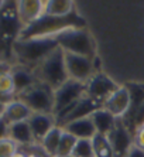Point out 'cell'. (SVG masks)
<instances>
[{"label": "cell", "instance_id": "obj_1", "mask_svg": "<svg viewBox=\"0 0 144 157\" xmlns=\"http://www.w3.org/2000/svg\"><path fill=\"white\" fill-rule=\"evenodd\" d=\"M74 27H86V23L78 13H72L64 17L44 14L34 23L25 26L18 36V40H31V38H50L62 33L66 29Z\"/></svg>", "mask_w": 144, "mask_h": 157}, {"label": "cell", "instance_id": "obj_2", "mask_svg": "<svg viewBox=\"0 0 144 157\" xmlns=\"http://www.w3.org/2000/svg\"><path fill=\"white\" fill-rule=\"evenodd\" d=\"M59 47L55 37L50 38H31V40H17L13 45L11 54L17 59L18 65L34 70L45 57Z\"/></svg>", "mask_w": 144, "mask_h": 157}, {"label": "cell", "instance_id": "obj_3", "mask_svg": "<svg viewBox=\"0 0 144 157\" xmlns=\"http://www.w3.org/2000/svg\"><path fill=\"white\" fill-rule=\"evenodd\" d=\"M32 71L38 82L48 85L54 91L69 79L65 67L64 51L59 47L54 50L48 57H45Z\"/></svg>", "mask_w": 144, "mask_h": 157}, {"label": "cell", "instance_id": "obj_4", "mask_svg": "<svg viewBox=\"0 0 144 157\" xmlns=\"http://www.w3.org/2000/svg\"><path fill=\"white\" fill-rule=\"evenodd\" d=\"M55 40L59 48L66 52L89 57L92 59H95L96 57V44L86 27L66 29L58 36H55Z\"/></svg>", "mask_w": 144, "mask_h": 157}, {"label": "cell", "instance_id": "obj_5", "mask_svg": "<svg viewBox=\"0 0 144 157\" xmlns=\"http://www.w3.org/2000/svg\"><path fill=\"white\" fill-rule=\"evenodd\" d=\"M23 30V24L17 14V2H6L0 10V47L11 52L14 43Z\"/></svg>", "mask_w": 144, "mask_h": 157}, {"label": "cell", "instance_id": "obj_6", "mask_svg": "<svg viewBox=\"0 0 144 157\" xmlns=\"http://www.w3.org/2000/svg\"><path fill=\"white\" fill-rule=\"evenodd\" d=\"M16 98L24 102L32 113H52L54 110V89L41 82H36Z\"/></svg>", "mask_w": 144, "mask_h": 157}, {"label": "cell", "instance_id": "obj_7", "mask_svg": "<svg viewBox=\"0 0 144 157\" xmlns=\"http://www.w3.org/2000/svg\"><path fill=\"white\" fill-rule=\"evenodd\" d=\"M86 92V85L74 79H68L65 84L54 91V110L52 115L57 116L62 110L75 105Z\"/></svg>", "mask_w": 144, "mask_h": 157}, {"label": "cell", "instance_id": "obj_8", "mask_svg": "<svg viewBox=\"0 0 144 157\" xmlns=\"http://www.w3.org/2000/svg\"><path fill=\"white\" fill-rule=\"evenodd\" d=\"M64 58H65V67H66V72H68L69 79L86 84L88 81L93 77L95 65L92 58L74 54V52H66V51H64Z\"/></svg>", "mask_w": 144, "mask_h": 157}, {"label": "cell", "instance_id": "obj_9", "mask_svg": "<svg viewBox=\"0 0 144 157\" xmlns=\"http://www.w3.org/2000/svg\"><path fill=\"white\" fill-rule=\"evenodd\" d=\"M85 85H86V92L85 94L90 98L100 101L102 103L120 86L109 75H106L103 72H95L93 77L90 78Z\"/></svg>", "mask_w": 144, "mask_h": 157}, {"label": "cell", "instance_id": "obj_10", "mask_svg": "<svg viewBox=\"0 0 144 157\" xmlns=\"http://www.w3.org/2000/svg\"><path fill=\"white\" fill-rule=\"evenodd\" d=\"M108 140L112 144L113 150L117 157H124L130 147L134 144V137L133 135L127 130V128L122 123V121H117L115 129L108 135Z\"/></svg>", "mask_w": 144, "mask_h": 157}, {"label": "cell", "instance_id": "obj_11", "mask_svg": "<svg viewBox=\"0 0 144 157\" xmlns=\"http://www.w3.org/2000/svg\"><path fill=\"white\" fill-rule=\"evenodd\" d=\"M103 108L117 119L124 116L130 108V92L126 85H120L103 102Z\"/></svg>", "mask_w": 144, "mask_h": 157}, {"label": "cell", "instance_id": "obj_12", "mask_svg": "<svg viewBox=\"0 0 144 157\" xmlns=\"http://www.w3.org/2000/svg\"><path fill=\"white\" fill-rule=\"evenodd\" d=\"M17 14L23 29L45 14V2L41 0H23L17 2Z\"/></svg>", "mask_w": 144, "mask_h": 157}, {"label": "cell", "instance_id": "obj_13", "mask_svg": "<svg viewBox=\"0 0 144 157\" xmlns=\"http://www.w3.org/2000/svg\"><path fill=\"white\" fill-rule=\"evenodd\" d=\"M28 123L37 144H40L44 137L57 126V121L52 113H32Z\"/></svg>", "mask_w": 144, "mask_h": 157}, {"label": "cell", "instance_id": "obj_14", "mask_svg": "<svg viewBox=\"0 0 144 157\" xmlns=\"http://www.w3.org/2000/svg\"><path fill=\"white\" fill-rule=\"evenodd\" d=\"M32 115V110L30 109L28 106L25 105L24 102H21L20 99H13L10 103L6 105L3 113V119L7 122V124L13 123H18V122H25L28 121Z\"/></svg>", "mask_w": 144, "mask_h": 157}, {"label": "cell", "instance_id": "obj_15", "mask_svg": "<svg viewBox=\"0 0 144 157\" xmlns=\"http://www.w3.org/2000/svg\"><path fill=\"white\" fill-rule=\"evenodd\" d=\"M62 129L66 130L68 133H71V135H74L78 140H81V139L92 140L97 135L96 128H95V124L90 117H83V119L74 121L71 123L65 124Z\"/></svg>", "mask_w": 144, "mask_h": 157}, {"label": "cell", "instance_id": "obj_16", "mask_svg": "<svg viewBox=\"0 0 144 157\" xmlns=\"http://www.w3.org/2000/svg\"><path fill=\"white\" fill-rule=\"evenodd\" d=\"M9 137L11 140H14L18 146H32L37 144L36 139L32 136L31 128H30L28 121L25 122H18V123H13L9 126Z\"/></svg>", "mask_w": 144, "mask_h": 157}, {"label": "cell", "instance_id": "obj_17", "mask_svg": "<svg viewBox=\"0 0 144 157\" xmlns=\"http://www.w3.org/2000/svg\"><path fill=\"white\" fill-rule=\"evenodd\" d=\"M11 77H13V82H14L16 96L25 89H28L30 86H32L36 82H38L36 75H34V71L23 65H17L14 68H11Z\"/></svg>", "mask_w": 144, "mask_h": 157}, {"label": "cell", "instance_id": "obj_18", "mask_svg": "<svg viewBox=\"0 0 144 157\" xmlns=\"http://www.w3.org/2000/svg\"><path fill=\"white\" fill-rule=\"evenodd\" d=\"M92 122H93L95 128H96V132L99 135H104L108 136L110 132L115 129L116 123H117V117H115L110 112L104 109V108H100V109H97L92 116H90Z\"/></svg>", "mask_w": 144, "mask_h": 157}, {"label": "cell", "instance_id": "obj_19", "mask_svg": "<svg viewBox=\"0 0 144 157\" xmlns=\"http://www.w3.org/2000/svg\"><path fill=\"white\" fill-rule=\"evenodd\" d=\"M75 11L74 2L71 0H48L45 2V14L54 17H64Z\"/></svg>", "mask_w": 144, "mask_h": 157}, {"label": "cell", "instance_id": "obj_20", "mask_svg": "<svg viewBox=\"0 0 144 157\" xmlns=\"http://www.w3.org/2000/svg\"><path fill=\"white\" fill-rule=\"evenodd\" d=\"M62 133H64V129L59 128V126H55V128L52 129L45 137H44L43 142L40 143V146L43 147V150L50 157H57L58 147H59V142H61Z\"/></svg>", "mask_w": 144, "mask_h": 157}, {"label": "cell", "instance_id": "obj_21", "mask_svg": "<svg viewBox=\"0 0 144 157\" xmlns=\"http://www.w3.org/2000/svg\"><path fill=\"white\" fill-rule=\"evenodd\" d=\"M92 143H93V150H95V156L96 157H117L112 144L109 143L108 136L97 133L93 139H92Z\"/></svg>", "mask_w": 144, "mask_h": 157}, {"label": "cell", "instance_id": "obj_22", "mask_svg": "<svg viewBox=\"0 0 144 157\" xmlns=\"http://www.w3.org/2000/svg\"><path fill=\"white\" fill-rule=\"evenodd\" d=\"M76 143H78V139H76L74 135L68 133L66 130H64L61 137V142H59V147H58V153L57 157H68L72 156V151L75 149Z\"/></svg>", "mask_w": 144, "mask_h": 157}, {"label": "cell", "instance_id": "obj_23", "mask_svg": "<svg viewBox=\"0 0 144 157\" xmlns=\"http://www.w3.org/2000/svg\"><path fill=\"white\" fill-rule=\"evenodd\" d=\"M0 95L9 96V98H16L14 82L11 77V71L0 74Z\"/></svg>", "mask_w": 144, "mask_h": 157}, {"label": "cell", "instance_id": "obj_24", "mask_svg": "<svg viewBox=\"0 0 144 157\" xmlns=\"http://www.w3.org/2000/svg\"><path fill=\"white\" fill-rule=\"evenodd\" d=\"M74 157H96L93 150V143L89 139H81L78 140L75 149L72 151Z\"/></svg>", "mask_w": 144, "mask_h": 157}, {"label": "cell", "instance_id": "obj_25", "mask_svg": "<svg viewBox=\"0 0 144 157\" xmlns=\"http://www.w3.org/2000/svg\"><path fill=\"white\" fill-rule=\"evenodd\" d=\"M18 151V144L10 137L0 140V157H13Z\"/></svg>", "mask_w": 144, "mask_h": 157}, {"label": "cell", "instance_id": "obj_26", "mask_svg": "<svg viewBox=\"0 0 144 157\" xmlns=\"http://www.w3.org/2000/svg\"><path fill=\"white\" fill-rule=\"evenodd\" d=\"M134 144L141 147V149H144V126H141V128L134 133Z\"/></svg>", "mask_w": 144, "mask_h": 157}, {"label": "cell", "instance_id": "obj_27", "mask_svg": "<svg viewBox=\"0 0 144 157\" xmlns=\"http://www.w3.org/2000/svg\"><path fill=\"white\" fill-rule=\"evenodd\" d=\"M124 157H144V149H141V147L133 144Z\"/></svg>", "mask_w": 144, "mask_h": 157}, {"label": "cell", "instance_id": "obj_28", "mask_svg": "<svg viewBox=\"0 0 144 157\" xmlns=\"http://www.w3.org/2000/svg\"><path fill=\"white\" fill-rule=\"evenodd\" d=\"M9 137V124L3 117L0 119V140Z\"/></svg>", "mask_w": 144, "mask_h": 157}, {"label": "cell", "instance_id": "obj_29", "mask_svg": "<svg viewBox=\"0 0 144 157\" xmlns=\"http://www.w3.org/2000/svg\"><path fill=\"white\" fill-rule=\"evenodd\" d=\"M4 109H6V103L0 102V119L3 117V113H4Z\"/></svg>", "mask_w": 144, "mask_h": 157}, {"label": "cell", "instance_id": "obj_30", "mask_svg": "<svg viewBox=\"0 0 144 157\" xmlns=\"http://www.w3.org/2000/svg\"><path fill=\"white\" fill-rule=\"evenodd\" d=\"M13 157H27V154H25V151H23V150H18Z\"/></svg>", "mask_w": 144, "mask_h": 157}, {"label": "cell", "instance_id": "obj_31", "mask_svg": "<svg viewBox=\"0 0 144 157\" xmlns=\"http://www.w3.org/2000/svg\"><path fill=\"white\" fill-rule=\"evenodd\" d=\"M4 3H6V2H3V0H0V10H2V9H3Z\"/></svg>", "mask_w": 144, "mask_h": 157}, {"label": "cell", "instance_id": "obj_32", "mask_svg": "<svg viewBox=\"0 0 144 157\" xmlns=\"http://www.w3.org/2000/svg\"><path fill=\"white\" fill-rule=\"evenodd\" d=\"M68 157H74V156H68Z\"/></svg>", "mask_w": 144, "mask_h": 157}]
</instances>
